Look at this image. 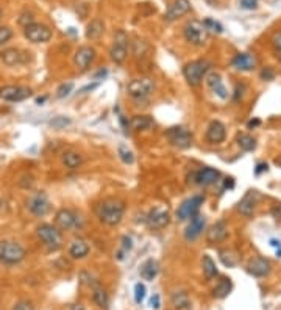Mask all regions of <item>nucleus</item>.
<instances>
[{
  "instance_id": "f257e3e1",
  "label": "nucleus",
  "mask_w": 281,
  "mask_h": 310,
  "mask_svg": "<svg viewBox=\"0 0 281 310\" xmlns=\"http://www.w3.org/2000/svg\"><path fill=\"white\" fill-rule=\"evenodd\" d=\"M124 213H125V204L114 198L104 199L96 207V215L98 218V221L111 227L122 223Z\"/></svg>"
},
{
  "instance_id": "f03ea898",
  "label": "nucleus",
  "mask_w": 281,
  "mask_h": 310,
  "mask_svg": "<svg viewBox=\"0 0 281 310\" xmlns=\"http://www.w3.org/2000/svg\"><path fill=\"white\" fill-rule=\"evenodd\" d=\"M36 237L48 251H58L62 246V234L54 224H40L36 227Z\"/></svg>"
},
{
  "instance_id": "7ed1b4c3",
  "label": "nucleus",
  "mask_w": 281,
  "mask_h": 310,
  "mask_svg": "<svg viewBox=\"0 0 281 310\" xmlns=\"http://www.w3.org/2000/svg\"><path fill=\"white\" fill-rule=\"evenodd\" d=\"M211 68H212V64L208 60H196V61L188 63L183 68V75L190 86H198L202 85L203 79L208 75Z\"/></svg>"
},
{
  "instance_id": "20e7f679",
  "label": "nucleus",
  "mask_w": 281,
  "mask_h": 310,
  "mask_svg": "<svg viewBox=\"0 0 281 310\" xmlns=\"http://www.w3.org/2000/svg\"><path fill=\"white\" fill-rule=\"evenodd\" d=\"M27 257V251L18 241H0V262L5 265H18Z\"/></svg>"
},
{
  "instance_id": "39448f33",
  "label": "nucleus",
  "mask_w": 281,
  "mask_h": 310,
  "mask_svg": "<svg viewBox=\"0 0 281 310\" xmlns=\"http://www.w3.org/2000/svg\"><path fill=\"white\" fill-rule=\"evenodd\" d=\"M155 91V82L150 77H138L126 85V94L134 100H146Z\"/></svg>"
},
{
  "instance_id": "423d86ee",
  "label": "nucleus",
  "mask_w": 281,
  "mask_h": 310,
  "mask_svg": "<svg viewBox=\"0 0 281 310\" xmlns=\"http://www.w3.org/2000/svg\"><path fill=\"white\" fill-rule=\"evenodd\" d=\"M183 32H184L186 41L190 43L192 46H197V47L205 46L206 41H208V38H210V32L205 27V24H203L202 21H197V19H190L184 25Z\"/></svg>"
},
{
  "instance_id": "0eeeda50",
  "label": "nucleus",
  "mask_w": 281,
  "mask_h": 310,
  "mask_svg": "<svg viewBox=\"0 0 281 310\" xmlns=\"http://www.w3.org/2000/svg\"><path fill=\"white\" fill-rule=\"evenodd\" d=\"M166 135H168L169 143L176 149H189L192 146L194 136L188 127H183V125L170 127L169 130L166 132Z\"/></svg>"
},
{
  "instance_id": "6e6552de",
  "label": "nucleus",
  "mask_w": 281,
  "mask_h": 310,
  "mask_svg": "<svg viewBox=\"0 0 281 310\" xmlns=\"http://www.w3.org/2000/svg\"><path fill=\"white\" fill-rule=\"evenodd\" d=\"M27 209L32 215L38 218H44L46 215H48L50 210H52V204H50L47 193L38 191L34 195H32L27 201Z\"/></svg>"
},
{
  "instance_id": "1a4fd4ad",
  "label": "nucleus",
  "mask_w": 281,
  "mask_h": 310,
  "mask_svg": "<svg viewBox=\"0 0 281 310\" xmlns=\"http://www.w3.org/2000/svg\"><path fill=\"white\" fill-rule=\"evenodd\" d=\"M203 202H205V198L200 196V195L188 198L176 209V219L178 221H188V219L194 218L196 215H198V210L203 205Z\"/></svg>"
},
{
  "instance_id": "9d476101",
  "label": "nucleus",
  "mask_w": 281,
  "mask_h": 310,
  "mask_svg": "<svg viewBox=\"0 0 281 310\" xmlns=\"http://www.w3.org/2000/svg\"><path fill=\"white\" fill-rule=\"evenodd\" d=\"M24 35L33 44H44L52 40V30H50L47 25L36 24V22L27 25V27L24 29Z\"/></svg>"
},
{
  "instance_id": "9b49d317",
  "label": "nucleus",
  "mask_w": 281,
  "mask_h": 310,
  "mask_svg": "<svg viewBox=\"0 0 281 310\" xmlns=\"http://www.w3.org/2000/svg\"><path fill=\"white\" fill-rule=\"evenodd\" d=\"M33 89L22 85H5L0 88V99L6 102H22L32 97Z\"/></svg>"
},
{
  "instance_id": "f8f14e48",
  "label": "nucleus",
  "mask_w": 281,
  "mask_h": 310,
  "mask_svg": "<svg viewBox=\"0 0 281 310\" xmlns=\"http://www.w3.org/2000/svg\"><path fill=\"white\" fill-rule=\"evenodd\" d=\"M55 226L61 232H70L80 226V216L74 210L69 209H60L55 215Z\"/></svg>"
},
{
  "instance_id": "ddd939ff",
  "label": "nucleus",
  "mask_w": 281,
  "mask_h": 310,
  "mask_svg": "<svg viewBox=\"0 0 281 310\" xmlns=\"http://www.w3.org/2000/svg\"><path fill=\"white\" fill-rule=\"evenodd\" d=\"M0 60H2L6 66L14 68V66H24L30 61V54L25 50L16 49V47H10L0 52Z\"/></svg>"
},
{
  "instance_id": "4468645a",
  "label": "nucleus",
  "mask_w": 281,
  "mask_h": 310,
  "mask_svg": "<svg viewBox=\"0 0 281 310\" xmlns=\"http://www.w3.org/2000/svg\"><path fill=\"white\" fill-rule=\"evenodd\" d=\"M169 223H170V213L168 209H162V207H155L146 216V224L148 226V229L153 230L164 229L166 226H169Z\"/></svg>"
},
{
  "instance_id": "2eb2a0df",
  "label": "nucleus",
  "mask_w": 281,
  "mask_h": 310,
  "mask_svg": "<svg viewBox=\"0 0 281 310\" xmlns=\"http://www.w3.org/2000/svg\"><path fill=\"white\" fill-rule=\"evenodd\" d=\"M96 49L91 46H82L75 50V55H74V64L76 66V69L84 72L89 69V66L94 63L96 60Z\"/></svg>"
},
{
  "instance_id": "dca6fc26",
  "label": "nucleus",
  "mask_w": 281,
  "mask_h": 310,
  "mask_svg": "<svg viewBox=\"0 0 281 310\" xmlns=\"http://www.w3.org/2000/svg\"><path fill=\"white\" fill-rule=\"evenodd\" d=\"M126 55H128V40H126V36L120 32L116 36V41H114V44L110 49V57L112 63L122 64L126 60Z\"/></svg>"
},
{
  "instance_id": "f3484780",
  "label": "nucleus",
  "mask_w": 281,
  "mask_h": 310,
  "mask_svg": "<svg viewBox=\"0 0 281 310\" xmlns=\"http://www.w3.org/2000/svg\"><path fill=\"white\" fill-rule=\"evenodd\" d=\"M205 226H206V218L205 215H196L194 218H190L189 219V224L184 230V240L188 243H192L196 241L200 235H202V232L205 230Z\"/></svg>"
},
{
  "instance_id": "a211bd4d",
  "label": "nucleus",
  "mask_w": 281,
  "mask_h": 310,
  "mask_svg": "<svg viewBox=\"0 0 281 310\" xmlns=\"http://www.w3.org/2000/svg\"><path fill=\"white\" fill-rule=\"evenodd\" d=\"M220 179V171L214 170V168H202L200 171L194 173V184L200 187H210L219 182Z\"/></svg>"
},
{
  "instance_id": "6ab92c4d",
  "label": "nucleus",
  "mask_w": 281,
  "mask_h": 310,
  "mask_svg": "<svg viewBox=\"0 0 281 310\" xmlns=\"http://www.w3.org/2000/svg\"><path fill=\"white\" fill-rule=\"evenodd\" d=\"M205 138L208 143L211 144H220L225 141L226 138V128L220 121H211L208 128H206V133Z\"/></svg>"
},
{
  "instance_id": "aec40b11",
  "label": "nucleus",
  "mask_w": 281,
  "mask_h": 310,
  "mask_svg": "<svg viewBox=\"0 0 281 310\" xmlns=\"http://www.w3.org/2000/svg\"><path fill=\"white\" fill-rule=\"evenodd\" d=\"M228 238V226L224 219H219V221H216L206 232V241L211 243V244H216V243H222Z\"/></svg>"
},
{
  "instance_id": "412c9836",
  "label": "nucleus",
  "mask_w": 281,
  "mask_h": 310,
  "mask_svg": "<svg viewBox=\"0 0 281 310\" xmlns=\"http://www.w3.org/2000/svg\"><path fill=\"white\" fill-rule=\"evenodd\" d=\"M248 273L253 274L254 277H266L270 274V262L266 260L264 257H256V258H252V260L248 262Z\"/></svg>"
},
{
  "instance_id": "4be33fe9",
  "label": "nucleus",
  "mask_w": 281,
  "mask_h": 310,
  "mask_svg": "<svg viewBox=\"0 0 281 310\" xmlns=\"http://www.w3.org/2000/svg\"><path fill=\"white\" fill-rule=\"evenodd\" d=\"M190 11V4H189V0H175V2L169 7V10L166 11V21H176V19H180L183 18L184 15H188V13Z\"/></svg>"
},
{
  "instance_id": "5701e85b",
  "label": "nucleus",
  "mask_w": 281,
  "mask_h": 310,
  "mask_svg": "<svg viewBox=\"0 0 281 310\" xmlns=\"http://www.w3.org/2000/svg\"><path fill=\"white\" fill-rule=\"evenodd\" d=\"M205 79H206V85L210 86V89L217 97L222 99V100L228 99V91H226V88H225V85L222 82V77L219 74H217V72H210L205 77Z\"/></svg>"
},
{
  "instance_id": "b1692460",
  "label": "nucleus",
  "mask_w": 281,
  "mask_h": 310,
  "mask_svg": "<svg viewBox=\"0 0 281 310\" xmlns=\"http://www.w3.org/2000/svg\"><path fill=\"white\" fill-rule=\"evenodd\" d=\"M89 251H91V248H89L88 241L83 238H75L69 244V255L72 258H75V260H80V258L88 257Z\"/></svg>"
},
{
  "instance_id": "393cba45",
  "label": "nucleus",
  "mask_w": 281,
  "mask_h": 310,
  "mask_svg": "<svg viewBox=\"0 0 281 310\" xmlns=\"http://www.w3.org/2000/svg\"><path fill=\"white\" fill-rule=\"evenodd\" d=\"M130 124V128L134 132H142V130H148V128L153 127L155 121H153L152 116L148 114H136V116H132V119L128 121Z\"/></svg>"
},
{
  "instance_id": "a878e982",
  "label": "nucleus",
  "mask_w": 281,
  "mask_h": 310,
  "mask_svg": "<svg viewBox=\"0 0 281 310\" xmlns=\"http://www.w3.org/2000/svg\"><path fill=\"white\" fill-rule=\"evenodd\" d=\"M232 64H233L234 69L247 72V71L254 69V66H256V60H254V57H252L250 54H238L233 58Z\"/></svg>"
},
{
  "instance_id": "bb28decb",
  "label": "nucleus",
  "mask_w": 281,
  "mask_h": 310,
  "mask_svg": "<svg viewBox=\"0 0 281 310\" xmlns=\"http://www.w3.org/2000/svg\"><path fill=\"white\" fill-rule=\"evenodd\" d=\"M158 273H160L158 263H156V260H153V258L146 260L142 263V266H140V269H139V274L144 280H153L158 276Z\"/></svg>"
},
{
  "instance_id": "cd10ccee",
  "label": "nucleus",
  "mask_w": 281,
  "mask_h": 310,
  "mask_svg": "<svg viewBox=\"0 0 281 310\" xmlns=\"http://www.w3.org/2000/svg\"><path fill=\"white\" fill-rule=\"evenodd\" d=\"M233 290V282L230 277H222L219 282H217V285L214 287L212 290V296L217 299H224L226 298V296L232 293Z\"/></svg>"
},
{
  "instance_id": "c85d7f7f",
  "label": "nucleus",
  "mask_w": 281,
  "mask_h": 310,
  "mask_svg": "<svg viewBox=\"0 0 281 310\" xmlns=\"http://www.w3.org/2000/svg\"><path fill=\"white\" fill-rule=\"evenodd\" d=\"M61 162L68 170H78V168L83 165V157L75 150H68V152L62 153Z\"/></svg>"
},
{
  "instance_id": "c756f323",
  "label": "nucleus",
  "mask_w": 281,
  "mask_h": 310,
  "mask_svg": "<svg viewBox=\"0 0 281 310\" xmlns=\"http://www.w3.org/2000/svg\"><path fill=\"white\" fill-rule=\"evenodd\" d=\"M105 32V25L104 22H102L100 19H94L88 24V27H86V38L88 40H91V41H96L98 40V38L104 35Z\"/></svg>"
},
{
  "instance_id": "7c9ffc66",
  "label": "nucleus",
  "mask_w": 281,
  "mask_h": 310,
  "mask_svg": "<svg viewBox=\"0 0 281 310\" xmlns=\"http://www.w3.org/2000/svg\"><path fill=\"white\" fill-rule=\"evenodd\" d=\"M170 301L175 310H188L190 307V298L186 291H174Z\"/></svg>"
},
{
  "instance_id": "2f4dec72",
  "label": "nucleus",
  "mask_w": 281,
  "mask_h": 310,
  "mask_svg": "<svg viewBox=\"0 0 281 310\" xmlns=\"http://www.w3.org/2000/svg\"><path fill=\"white\" fill-rule=\"evenodd\" d=\"M254 205H256V202H254L253 196L252 195H247L244 199H242L239 204H238V212L240 215H244V216H252L254 213Z\"/></svg>"
},
{
  "instance_id": "473e14b6",
  "label": "nucleus",
  "mask_w": 281,
  "mask_h": 310,
  "mask_svg": "<svg viewBox=\"0 0 281 310\" xmlns=\"http://www.w3.org/2000/svg\"><path fill=\"white\" fill-rule=\"evenodd\" d=\"M202 268H203V274H205L206 279H214L217 276V266H216V262L212 258L205 254L202 258Z\"/></svg>"
},
{
  "instance_id": "72a5a7b5",
  "label": "nucleus",
  "mask_w": 281,
  "mask_h": 310,
  "mask_svg": "<svg viewBox=\"0 0 281 310\" xmlns=\"http://www.w3.org/2000/svg\"><path fill=\"white\" fill-rule=\"evenodd\" d=\"M92 298H94V302H96L100 308H108V305H110V298H108V293H106L105 288L94 287Z\"/></svg>"
},
{
  "instance_id": "f704fd0d",
  "label": "nucleus",
  "mask_w": 281,
  "mask_h": 310,
  "mask_svg": "<svg viewBox=\"0 0 281 310\" xmlns=\"http://www.w3.org/2000/svg\"><path fill=\"white\" fill-rule=\"evenodd\" d=\"M238 146L242 150L252 152V150L256 149V139H254L253 136H250V135H247V133H240L238 136Z\"/></svg>"
},
{
  "instance_id": "c9c22d12",
  "label": "nucleus",
  "mask_w": 281,
  "mask_h": 310,
  "mask_svg": "<svg viewBox=\"0 0 281 310\" xmlns=\"http://www.w3.org/2000/svg\"><path fill=\"white\" fill-rule=\"evenodd\" d=\"M119 157H120V160H122L125 165H133V162H134L133 152H132L128 147H126V146H124V144L119 146Z\"/></svg>"
},
{
  "instance_id": "e433bc0d",
  "label": "nucleus",
  "mask_w": 281,
  "mask_h": 310,
  "mask_svg": "<svg viewBox=\"0 0 281 310\" xmlns=\"http://www.w3.org/2000/svg\"><path fill=\"white\" fill-rule=\"evenodd\" d=\"M219 254H220V260L224 262V265H225V266L232 268V266H234V265L238 263V260H236V255H234L232 251H220Z\"/></svg>"
},
{
  "instance_id": "4c0bfd02",
  "label": "nucleus",
  "mask_w": 281,
  "mask_h": 310,
  "mask_svg": "<svg viewBox=\"0 0 281 310\" xmlns=\"http://www.w3.org/2000/svg\"><path fill=\"white\" fill-rule=\"evenodd\" d=\"M72 89H74V83H72V82L60 85L58 89H56V97H58V99H62V97L69 96V94L72 93Z\"/></svg>"
},
{
  "instance_id": "58836bf2",
  "label": "nucleus",
  "mask_w": 281,
  "mask_h": 310,
  "mask_svg": "<svg viewBox=\"0 0 281 310\" xmlns=\"http://www.w3.org/2000/svg\"><path fill=\"white\" fill-rule=\"evenodd\" d=\"M144 298H146V285H144V283L138 282L136 285H134V301L138 304H142Z\"/></svg>"
},
{
  "instance_id": "ea45409f",
  "label": "nucleus",
  "mask_w": 281,
  "mask_h": 310,
  "mask_svg": "<svg viewBox=\"0 0 281 310\" xmlns=\"http://www.w3.org/2000/svg\"><path fill=\"white\" fill-rule=\"evenodd\" d=\"M203 24H205V27L208 29V32H216V33H222L224 32V27L219 24V22H216L214 19H205L203 21Z\"/></svg>"
},
{
  "instance_id": "a19ab883",
  "label": "nucleus",
  "mask_w": 281,
  "mask_h": 310,
  "mask_svg": "<svg viewBox=\"0 0 281 310\" xmlns=\"http://www.w3.org/2000/svg\"><path fill=\"white\" fill-rule=\"evenodd\" d=\"M11 38H12V30L10 27H0V46L11 41Z\"/></svg>"
},
{
  "instance_id": "79ce46f5",
  "label": "nucleus",
  "mask_w": 281,
  "mask_h": 310,
  "mask_svg": "<svg viewBox=\"0 0 281 310\" xmlns=\"http://www.w3.org/2000/svg\"><path fill=\"white\" fill-rule=\"evenodd\" d=\"M72 121L69 119V118H62V116H60V118H56V119H54L52 122H50V125H54V127H58V128H61V127H66V125H69Z\"/></svg>"
},
{
  "instance_id": "37998d69",
  "label": "nucleus",
  "mask_w": 281,
  "mask_h": 310,
  "mask_svg": "<svg viewBox=\"0 0 281 310\" xmlns=\"http://www.w3.org/2000/svg\"><path fill=\"white\" fill-rule=\"evenodd\" d=\"M12 310H34V307L30 301H19V302L14 304Z\"/></svg>"
},
{
  "instance_id": "c03bdc74",
  "label": "nucleus",
  "mask_w": 281,
  "mask_h": 310,
  "mask_svg": "<svg viewBox=\"0 0 281 310\" xmlns=\"http://www.w3.org/2000/svg\"><path fill=\"white\" fill-rule=\"evenodd\" d=\"M240 7L246 10H254L258 7V0H240Z\"/></svg>"
},
{
  "instance_id": "a18cd8bd",
  "label": "nucleus",
  "mask_w": 281,
  "mask_h": 310,
  "mask_svg": "<svg viewBox=\"0 0 281 310\" xmlns=\"http://www.w3.org/2000/svg\"><path fill=\"white\" fill-rule=\"evenodd\" d=\"M272 44H274V47L281 54V32L274 33V36H272Z\"/></svg>"
},
{
  "instance_id": "49530a36",
  "label": "nucleus",
  "mask_w": 281,
  "mask_h": 310,
  "mask_svg": "<svg viewBox=\"0 0 281 310\" xmlns=\"http://www.w3.org/2000/svg\"><path fill=\"white\" fill-rule=\"evenodd\" d=\"M274 77H275V72L272 71V68H264L261 71V79H264V80H272Z\"/></svg>"
},
{
  "instance_id": "de8ad7c7",
  "label": "nucleus",
  "mask_w": 281,
  "mask_h": 310,
  "mask_svg": "<svg viewBox=\"0 0 281 310\" xmlns=\"http://www.w3.org/2000/svg\"><path fill=\"white\" fill-rule=\"evenodd\" d=\"M150 305H152V308H155V310H158V308L161 307V298H160V294H153V296H152Z\"/></svg>"
},
{
  "instance_id": "09e8293b",
  "label": "nucleus",
  "mask_w": 281,
  "mask_h": 310,
  "mask_svg": "<svg viewBox=\"0 0 281 310\" xmlns=\"http://www.w3.org/2000/svg\"><path fill=\"white\" fill-rule=\"evenodd\" d=\"M272 216L276 218V219H281V204H276L272 207V210H270Z\"/></svg>"
},
{
  "instance_id": "8fccbe9b",
  "label": "nucleus",
  "mask_w": 281,
  "mask_h": 310,
  "mask_svg": "<svg viewBox=\"0 0 281 310\" xmlns=\"http://www.w3.org/2000/svg\"><path fill=\"white\" fill-rule=\"evenodd\" d=\"M122 241H124V249H125V251H126V249L130 251V249L133 248V241H132V238H130V237H124V238H122Z\"/></svg>"
},
{
  "instance_id": "3c124183",
  "label": "nucleus",
  "mask_w": 281,
  "mask_h": 310,
  "mask_svg": "<svg viewBox=\"0 0 281 310\" xmlns=\"http://www.w3.org/2000/svg\"><path fill=\"white\" fill-rule=\"evenodd\" d=\"M97 86H98V82H96V83H92V85H86L84 88L80 89V93L84 94V93H88V91H94V89H96Z\"/></svg>"
},
{
  "instance_id": "603ef678",
  "label": "nucleus",
  "mask_w": 281,
  "mask_h": 310,
  "mask_svg": "<svg viewBox=\"0 0 281 310\" xmlns=\"http://www.w3.org/2000/svg\"><path fill=\"white\" fill-rule=\"evenodd\" d=\"M267 168H269L267 166V163H260L258 168H256V171H254V174H261L262 171H267Z\"/></svg>"
},
{
  "instance_id": "864d4df0",
  "label": "nucleus",
  "mask_w": 281,
  "mask_h": 310,
  "mask_svg": "<svg viewBox=\"0 0 281 310\" xmlns=\"http://www.w3.org/2000/svg\"><path fill=\"white\" fill-rule=\"evenodd\" d=\"M234 187V180L230 177V179H225V188H233Z\"/></svg>"
},
{
  "instance_id": "5fc2aeb1",
  "label": "nucleus",
  "mask_w": 281,
  "mask_h": 310,
  "mask_svg": "<svg viewBox=\"0 0 281 310\" xmlns=\"http://www.w3.org/2000/svg\"><path fill=\"white\" fill-rule=\"evenodd\" d=\"M106 74H108V71H106V69H100V71H98L94 77H96V79H100V77H105Z\"/></svg>"
},
{
  "instance_id": "6e6d98bb",
  "label": "nucleus",
  "mask_w": 281,
  "mask_h": 310,
  "mask_svg": "<svg viewBox=\"0 0 281 310\" xmlns=\"http://www.w3.org/2000/svg\"><path fill=\"white\" fill-rule=\"evenodd\" d=\"M70 310H86V308H84L83 304H74V305L70 307Z\"/></svg>"
},
{
  "instance_id": "4d7b16f0",
  "label": "nucleus",
  "mask_w": 281,
  "mask_h": 310,
  "mask_svg": "<svg viewBox=\"0 0 281 310\" xmlns=\"http://www.w3.org/2000/svg\"><path fill=\"white\" fill-rule=\"evenodd\" d=\"M47 100V96H42V97H38L36 99V103H38V105H42V103Z\"/></svg>"
},
{
  "instance_id": "13d9d810",
  "label": "nucleus",
  "mask_w": 281,
  "mask_h": 310,
  "mask_svg": "<svg viewBox=\"0 0 281 310\" xmlns=\"http://www.w3.org/2000/svg\"><path fill=\"white\" fill-rule=\"evenodd\" d=\"M270 244H272V246H275V248H278V249H281V243L276 241V240H270Z\"/></svg>"
},
{
  "instance_id": "bf43d9fd",
  "label": "nucleus",
  "mask_w": 281,
  "mask_h": 310,
  "mask_svg": "<svg viewBox=\"0 0 281 310\" xmlns=\"http://www.w3.org/2000/svg\"><path fill=\"white\" fill-rule=\"evenodd\" d=\"M256 125H260V119H254V121H250L248 122V127L252 128V127H256Z\"/></svg>"
},
{
  "instance_id": "052dcab7",
  "label": "nucleus",
  "mask_w": 281,
  "mask_h": 310,
  "mask_svg": "<svg viewBox=\"0 0 281 310\" xmlns=\"http://www.w3.org/2000/svg\"><path fill=\"white\" fill-rule=\"evenodd\" d=\"M0 18H2V11H0Z\"/></svg>"
},
{
  "instance_id": "680f3d73",
  "label": "nucleus",
  "mask_w": 281,
  "mask_h": 310,
  "mask_svg": "<svg viewBox=\"0 0 281 310\" xmlns=\"http://www.w3.org/2000/svg\"><path fill=\"white\" fill-rule=\"evenodd\" d=\"M280 61H281V54H280Z\"/></svg>"
}]
</instances>
